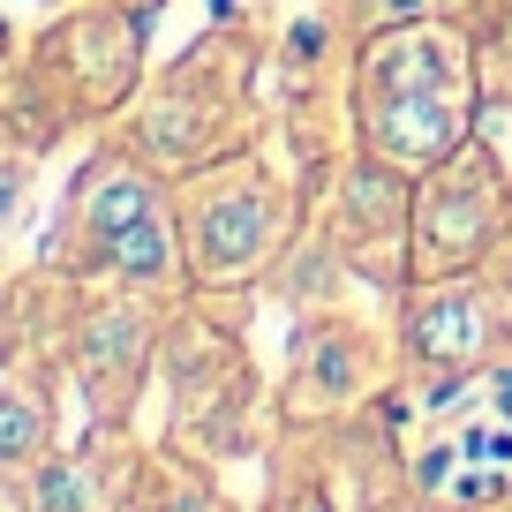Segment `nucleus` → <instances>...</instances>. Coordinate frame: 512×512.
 Wrapping results in <instances>:
<instances>
[{"instance_id": "13", "label": "nucleus", "mask_w": 512, "mask_h": 512, "mask_svg": "<svg viewBox=\"0 0 512 512\" xmlns=\"http://www.w3.org/2000/svg\"><path fill=\"white\" fill-rule=\"evenodd\" d=\"M53 452V392L31 369H0V482H23Z\"/></svg>"}, {"instance_id": "12", "label": "nucleus", "mask_w": 512, "mask_h": 512, "mask_svg": "<svg viewBox=\"0 0 512 512\" xmlns=\"http://www.w3.org/2000/svg\"><path fill=\"white\" fill-rule=\"evenodd\" d=\"M136 475H144V445H128V430H98L83 445H53L16 482V505L23 512H128Z\"/></svg>"}, {"instance_id": "6", "label": "nucleus", "mask_w": 512, "mask_h": 512, "mask_svg": "<svg viewBox=\"0 0 512 512\" xmlns=\"http://www.w3.org/2000/svg\"><path fill=\"white\" fill-rule=\"evenodd\" d=\"M166 445L181 452H249V407H256V369L241 339L211 317H166Z\"/></svg>"}, {"instance_id": "5", "label": "nucleus", "mask_w": 512, "mask_h": 512, "mask_svg": "<svg viewBox=\"0 0 512 512\" xmlns=\"http://www.w3.org/2000/svg\"><path fill=\"white\" fill-rule=\"evenodd\" d=\"M392 339H400V369L407 377H490L512 362V302L490 272H460V279H407L392 294Z\"/></svg>"}, {"instance_id": "8", "label": "nucleus", "mask_w": 512, "mask_h": 512, "mask_svg": "<svg viewBox=\"0 0 512 512\" xmlns=\"http://www.w3.org/2000/svg\"><path fill=\"white\" fill-rule=\"evenodd\" d=\"M166 317H174L166 302L128 294V287L98 294V302H76V317H68V369H76L83 407H91L98 430H128L151 369H159Z\"/></svg>"}, {"instance_id": "17", "label": "nucleus", "mask_w": 512, "mask_h": 512, "mask_svg": "<svg viewBox=\"0 0 512 512\" xmlns=\"http://www.w3.org/2000/svg\"><path fill=\"white\" fill-rule=\"evenodd\" d=\"M256 512H347V505H339V497L324 490L317 475H294V482H279V490L264 497V505H256Z\"/></svg>"}, {"instance_id": "9", "label": "nucleus", "mask_w": 512, "mask_h": 512, "mask_svg": "<svg viewBox=\"0 0 512 512\" xmlns=\"http://www.w3.org/2000/svg\"><path fill=\"white\" fill-rule=\"evenodd\" d=\"M166 204H174V181H166L159 166H144L128 144H106L76 174V189H68V204H61V226H53V249H46L53 279L91 287V279L106 272V256L144 219H159Z\"/></svg>"}, {"instance_id": "1", "label": "nucleus", "mask_w": 512, "mask_h": 512, "mask_svg": "<svg viewBox=\"0 0 512 512\" xmlns=\"http://www.w3.org/2000/svg\"><path fill=\"white\" fill-rule=\"evenodd\" d=\"M256 38L249 31H211L181 53V68L166 83L128 98V136L144 166H159L166 181H189L204 166L249 151L256 121H249V91H256Z\"/></svg>"}, {"instance_id": "19", "label": "nucleus", "mask_w": 512, "mask_h": 512, "mask_svg": "<svg viewBox=\"0 0 512 512\" xmlns=\"http://www.w3.org/2000/svg\"><path fill=\"white\" fill-rule=\"evenodd\" d=\"M16 362V287H0V369Z\"/></svg>"}, {"instance_id": "14", "label": "nucleus", "mask_w": 512, "mask_h": 512, "mask_svg": "<svg viewBox=\"0 0 512 512\" xmlns=\"http://www.w3.org/2000/svg\"><path fill=\"white\" fill-rule=\"evenodd\" d=\"M128 512H234V505H226L219 475H211L196 452L166 445V452H144V475H136Z\"/></svg>"}, {"instance_id": "16", "label": "nucleus", "mask_w": 512, "mask_h": 512, "mask_svg": "<svg viewBox=\"0 0 512 512\" xmlns=\"http://www.w3.org/2000/svg\"><path fill=\"white\" fill-rule=\"evenodd\" d=\"M23 196H31V159H23V151H0V241L16 234L23 226Z\"/></svg>"}, {"instance_id": "2", "label": "nucleus", "mask_w": 512, "mask_h": 512, "mask_svg": "<svg viewBox=\"0 0 512 512\" xmlns=\"http://www.w3.org/2000/svg\"><path fill=\"white\" fill-rule=\"evenodd\" d=\"M174 204H181V241H189L196 294L264 287L279 272V256L309 226V196L287 189L256 151H234V159L174 181Z\"/></svg>"}, {"instance_id": "11", "label": "nucleus", "mask_w": 512, "mask_h": 512, "mask_svg": "<svg viewBox=\"0 0 512 512\" xmlns=\"http://www.w3.org/2000/svg\"><path fill=\"white\" fill-rule=\"evenodd\" d=\"M347 128L369 159L422 181L475 136V91H347Z\"/></svg>"}, {"instance_id": "10", "label": "nucleus", "mask_w": 512, "mask_h": 512, "mask_svg": "<svg viewBox=\"0 0 512 512\" xmlns=\"http://www.w3.org/2000/svg\"><path fill=\"white\" fill-rule=\"evenodd\" d=\"M38 83L61 98V113H121L144 91V16L128 8H83L38 38Z\"/></svg>"}, {"instance_id": "4", "label": "nucleus", "mask_w": 512, "mask_h": 512, "mask_svg": "<svg viewBox=\"0 0 512 512\" xmlns=\"http://www.w3.org/2000/svg\"><path fill=\"white\" fill-rule=\"evenodd\" d=\"M400 377V339L354 309H309L287 347L279 377V422L287 430H339L362 407H377Z\"/></svg>"}, {"instance_id": "15", "label": "nucleus", "mask_w": 512, "mask_h": 512, "mask_svg": "<svg viewBox=\"0 0 512 512\" xmlns=\"http://www.w3.org/2000/svg\"><path fill=\"white\" fill-rule=\"evenodd\" d=\"M437 0H347V16H339V31L362 38V31H384V23H407V16H430Z\"/></svg>"}, {"instance_id": "18", "label": "nucleus", "mask_w": 512, "mask_h": 512, "mask_svg": "<svg viewBox=\"0 0 512 512\" xmlns=\"http://www.w3.org/2000/svg\"><path fill=\"white\" fill-rule=\"evenodd\" d=\"M384 512H475V505H452V497H415V490H400V497H384Z\"/></svg>"}, {"instance_id": "7", "label": "nucleus", "mask_w": 512, "mask_h": 512, "mask_svg": "<svg viewBox=\"0 0 512 512\" xmlns=\"http://www.w3.org/2000/svg\"><path fill=\"white\" fill-rule=\"evenodd\" d=\"M309 226H317V241L332 249V264L347 279H362L377 294H400L407 287V226H415V174L347 144L332 159V181H324Z\"/></svg>"}, {"instance_id": "3", "label": "nucleus", "mask_w": 512, "mask_h": 512, "mask_svg": "<svg viewBox=\"0 0 512 512\" xmlns=\"http://www.w3.org/2000/svg\"><path fill=\"white\" fill-rule=\"evenodd\" d=\"M512 241V174L497 144L467 136L445 166L415 181V226H407V279H460L482 272Z\"/></svg>"}]
</instances>
